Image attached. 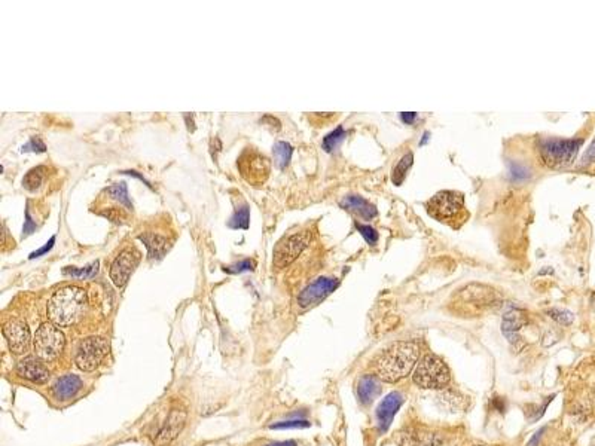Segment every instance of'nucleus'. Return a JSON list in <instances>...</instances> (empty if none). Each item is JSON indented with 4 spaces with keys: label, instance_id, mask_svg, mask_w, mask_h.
Here are the masks:
<instances>
[{
    "label": "nucleus",
    "instance_id": "obj_1",
    "mask_svg": "<svg viewBox=\"0 0 595 446\" xmlns=\"http://www.w3.org/2000/svg\"><path fill=\"white\" fill-rule=\"evenodd\" d=\"M418 357L420 347L417 342H396L377 358V376L384 382H399L411 373Z\"/></svg>",
    "mask_w": 595,
    "mask_h": 446
},
{
    "label": "nucleus",
    "instance_id": "obj_2",
    "mask_svg": "<svg viewBox=\"0 0 595 446\" xmlns=\"http://www.w3.org/2000/svg\"><path fill=\"white\" fill-rule=\"evenodd\" d=\"M88 306L87 291L76 286H67L57 290L48 302L49 320L60 328L72 326L79 322Z\"/></svg>",
    "mask_w": 595,
    "mask_h": 446
},
{
    "label": "nucleus",
    "instance_id": "obj_3",
    "mask_svg": "<svg viewBox=\"0 0 595 446\" xmlns=\"http://www.w3.org/2000/svg\"><path fill=\"white\" fill-rule=\"evenodd\" d=\"M412 381L420 389L439 390L445 389L451 381L450 369L438 356L427 354L420 360L412 375Z\"/></svg>",
    "mask_w": 595,
    "mask_h": 446
},
{
    "label": "nucleus",
    "instance_id": "obj_4",
    "mask_svg": "<svg viewBox=\"0 0 595 446\" xmlns=\"http://www.w3.org/2000/svg\"><path fill=\"white\" fill-rule=\"evenodd\" d=\"M427 211L439 222L451 223L453 220L464 222V196L455 191L438 192L427 202Z\"/></svg>",
    "mask_w": 595,
    "mask_h": 446
},
{
    "label": "nucleus",
    "instance_id": "obj_5",
    "mask_svg": "<svg viewBox=\"0 0 595 446\" xmlns=\"http://www.w3.org/2000/svg\"><path fill=\"white\" fill-rule=\"evenodd\" d=\"M581 144V140H542L539 144V155L543 164L550 168L566 167L572 164Z\"/></svg>",
    "mask_w": 595,
    "mask_h": 446
},
{
    "label": "nucleus",
    "instance_id": "obj_6",
    "mask_svg": "<svg viewBox=\"0 0 595 446\" xmlns=\"http://www.w3.org/2000/svg\"><path fill=\"white\" fill-rule=\"evenodd\" d=\"M64 334L54 323H42L34 334V351L42 360H54L64 350Z\"/></svg>",
    "mask_w": 595,
    "mask_h": 446
},
{
    "label": "nucleus",
    "instance_id": "obj_7",
    "mask_svg": "<svg viewBox=\"0 0 595 446\" xmlns=\"http://www.w3.org/2000/svg\"><path fill=\"white\" fill-rule=\"evenodd\" d=\"M309 241H312V234H309L308 231L284 237L274 248V253H273L274 267L279 270L289 267V265L305 250Z\"/></svg>",
    "mask_w": 595,
    "mask_h": 446
},
{
    "label": "nucleus",
    "instance_id": "obj_8",
    "mask_svg": "<svg viewBox=\"0 0 595 446\" xmlns=\"http://www.w3.org/2000/svg\"><path fill=\"white\" fill-rule=\"evenodd\" d=\"M109 351V344L105 338L90 337L84 339L76 351V365L81 371L91 372L97 369Z\"/></svg>",
    "mask_w": 595,
    "mask_h": 446
},
{
    "label": "nucleus",
    "instance_id": "obj_9",
    "mask_svg": "<svg viewBox=\"0 0 595 446\" xmlns=\"http://www.w3.org/2000/svg\"><path fill=\"white\" fill-rule=\"evenodd\" d=\"M237 167L240 170L241 176H243V179L247 180L250 185L264 183L270 173V161L252 148H247L243 153H241V157L238 158L237 162Z\"/></svg>",
    "mask_w": 595,
    "mask_h": 446
},
{
    "label": "nucleus",
    "instance_id": "obj_10",
    "mask_svg": "<svg viewBox=\"0 0 595 446\" xmlns=\"http://www.w3.org/2000/svg\"><path fill=\"white\" fill-rule=\"evenodd\" d=\"M139 262H140L139 250H136L134 247L124 248V250L115 257V261L110 265V280L114 281V285L116 287L125 286V283L131 277V274L137 268Z\"/></svg>",
    "mask_w": 595,
    "mask_h": 446
},
{
    "label": "nucleus",
    "instance_id": "obj_11",
    "mask_svg": "<svg viewBox=\"0 0 595 446\" xmlns=\"http://www.w3.org/2000/svg\"><path fill=\"white\" fill-rule=\"evenodd\" d=\"M338 285L340 281L336 278L318 277L316 281L312 283V285H308L303 291H301L298 296V305L307 310L309 306L320 304L323 299H326L336 287H338Z\"/></svg>",
    "mask_w": 595,
    "mask_h": 446
},
{
    "label": "nucleus",
    "instance_id": "obj_12",
    "mask_svg": "<svg viewBox=\"0 0 595 446\" xmlns=\"http://www.w3.org/2000/svg\"><path fill=\"white\" fill-rule=\"evenodd\" d=\"M3 334L11 351L15 354H23L30 344L29 326L23 319H11L3 326Z\"/></svg>",
    "mask_w": 595,
    "mask_h": 446
},
{
    "label": "nucleus",
    "instance_id": "obj_13",
    "mask_svg": "<svg viewBox=\"0 0 595 446\" xmlns=\"http://www.w3.org/2000/svg\"><path fill=\"white\" fill-rule=\"evenodd\" d=\"M398 442L401 446H439L442 441L439 433L433 430L426 427H414L401 432Z\"/></svg>",
    "mask_w": 595,
    "mask_h": 446
},
{
    "label": "nucleus",
    "instance_id": "obj_14",
    "mask_svg": "<svg viewBox=\"0 0 595 446\" xmlns=\"http://www.w3.org/2000/svg\"><path fill=\"white\" fill-rule=\"evenodd\" d=\"M403 403V397L399 391H393L389 396H385L384 400L379 403L377 408V423L381 432H385L393 423L394 415L398 414Z\"/></svg>",
    "mask_w": 595,
    "mask_h": 446
},
{
    "label": "nucleus",
    "instance_id": "obj_15",
    "mask_svg": "<svg viewBox=\"0 0 595 446\" xmlns=\"http://www.w3.org/2000/svg\"><path fill=\"white\" fill-rule=\"evenodd\" d=\"M16 372L23 378L36 384H45L49 380L48 367L36 357H25L16 366Z\"/></svg>",
    "mask_w": 595,
    "mask_h": 446
},
{
    "label": "nucleus",
    "instance_id": "obj_16",
    "mask_svg": "<svg viewBox=\"0 0 595 446\" xmlns=\"http://www.w3.org/2000/svg\"><path fill=\"white\" fill-rule=\"evenodd\" d=\"M186 418L188 414L186 410L183 409H173L170 412L166 424L161 428L160 432V442L161 443H168L171 441H175L176 437L179 436V433L183 430V427L186 424Z\"/></svg>",
    "mask_w": 595,
    "mask_h": 446
},
{
    "label": "nucleus",
    "instance_id": "obj_17",
    "mask_svg": "<svg viewBox=\"0 0 595 446\" xmlns=\"http://www.w3.org/2000/svg\"><path fill=\"white\" fill-rule=\"evenodd\" d=\"M81 389H82V381L79 376L66 375L55 381V384L53 385V393L57 399L67 400L75 397Z\"/></svg>",
    "mask_w": 595,
    "mask_h": 446
},
{
    "label": "nucleus",
    "instance_id": "obj_18",
    "mask_svg": "<svg viewBox=\"0 0 595 446\" xmlns=\"http://www.w3.org/2000/svg\"><path fill=\"white\" fill-rule=\"evenodd\" d=\"M341 205L346 210L356 213L362 219H372L377 216V210L370 202L357 195H349L341 201Z\"/></svg>",
    "mask_w": 595,
    "mask_h": 446
},
{
    "label": "nucleus",
    "instance_id": "obj_19",
    "mask_svg": "<svg viewBox=\"0 0 595 446\" xmlns=\"http://www.w3.org/2000/svg\"><path fill=\"white\" fill-rule=\"evenodd\" d=\"M379 391H381V380L377 375H365L359 381L357 396L364 405H368V403L372 402L378 396Z\"/></svg>",
    "mask_w": 595,
    "mask_h": 446
},
{
    "label": "nucleus",
    "instance_id": "obj_20",
    "mask_svg": "<svg viewBox=\"0 0 595 446\" xmlns=\"http://www.w3.org/2000/svg\"><path fill=\"white\" fill-rule=\"evenodd\" d=\"M139 239H140V241H143V244L146 246V248H148V253H149V256L152 257V259H153V257H155V259H160V257H162L164 254H166L167 248H168L167 238L166 237H161L158 234H152V233L140 234Z\"/></svg>",
    "mask_w": 595,
    "mask_h": 446
},
{
    "label": "nucleus",
    "instance_id": "obj_21",
    "mask_svg": "<svg viewBox=\"0 0 595 446\" xmlns=\"http://www.w3.org/2000/svg\"><path fill=\"white\" fill-rule=\"evenodd\" d=\"M438 402L441 403V406L444 409L451 410V412H455V410H460L466 406V397L461 396L460 393L457 391H442L438 394Z\"/></svg>",
    "mask_w": 595,
    "mask_h": 446
},
{
    "label": "nucleus",
    "instance_id": "obj_22",
    "mask_svg": "<svg viewBox=\"0 0 595 446\" xmlns=\"http://www.w3.org/2000/svg\"><path fill=\"white\" fill-rule=\"evenodd\" d=\"M45 171H47L45 167H36V168H31V170L29 171V173L25 174L24 179H23V186H24V189H27V191H30V192L38 191L39 187L42 186V183H44Z\"/></svg>",
    "mask_w": 595,
    "mask_h": 446
},
{
    "label": "nucleus",
    "instance_id": "obj_23",
    "mask_svg": "<svg viewBox=\"0 0 595 446\" xmlns=\"http://www.w3.org/2000/svg\"><path fill=\"white\" fill-rule=\"evenodd\" d=\"M273 152H274V159H275V164H277V167L281 170L286 168L290 158H292V152H293L292 146L286 142H277L274 144Z\"/></svg>",
    "mask_w": 595,
    "mask_h": 446
},
{
    "label": "nucleus",
    "instance_id": "obj_24",
    "mask_svg": "<svg viewBox=\"0 0 595 446\" xmlns=\"http://www.w3.org/2000/svg\"><path fill=\"white\" fill-rule=\"evenodd\" d=\"M412 159H414V157H412V153L409 152V153H407V155H403L401 158V161L398 162V164L394 166L393 174H392V180H393V183L396 186H399L403 182V180H405V177H407L408 170L412 166Z\"/></svg>",
    "mask_w": 595,
    "mask_h": 446
},
{
    "label": "nucleus",
    "instance_id": "obj_25",
    "mask_svg": "<svg viewBox=\"0 0 595 446\" xmlns=\"http://www.w3.org/2000/svg\"><path fill=\"white\" fill-rule=\"evenodd\" d=\"M106 194L109 195V198L115 200L119 204L125 205V207L128 210L133 209V204H131L130 198H128V191H127V185L125 183H118V185L110 186L109 189H106Z\"/></svg>",
    "mask_w": 595,
    "mask_h": 446
},
{
    "label": "nucleus",
    "instance_id": "obj_26",
    "mask_svg": "<svg viewBox=\"0 0 595 446\" xmlns=\"http://www.w3.org/2000/svg\"><path fill=\"white\" fill-rule=\"evenodd\" d=\"M250 223V209L249 205L244 204L243 207L236 210L232 214V218L228 222V226L232 229H247Z\"/></svg>",
    "mask_w": 595,
    "mask_h": 446
},
{
    "label": "nucleus",
    "instance_id": "obj_27",
    "mask_svg": "<svg viewBox=\"0 0 595 446\" xmlns=\"http://www.w3.org/2000/svg\"><path fill=\"white\" fill-rule=\"evenodd\" d=\"M63 272L67 274V276L75 277V278L90 280V278H92V277H96V276H97V272H99V262L96 261V262H92V263L87 265V267H85V268H79V270H75V268H72V270H71V268H66Z\"/></svg>",
    "mask_w": 595,
    "mask_h": 446
},
{
    "label": "nucleus",
    "instance_id": "obj_28",
    "mask_svg": "<svg viewBox=\"0 0 595 446\" xmlns=\"http://www.w3.org/2000/svg\"><path fill=\"white\" fill-rule=\"evenodd\" d=\"M346 139V131H344L342 127H338L336 130H333L332 133L327 134L323 139V149L326 152H332L335 150L338 146L341 144V142Z\"/></svg>",
    "mask_w": 595,
    "mask_h": 446
},
{
    "label": "nucleus",
    "instance_id": "obj_29",
    "mask_svg": "<svg viewBox=\"0 0 595 446\" xmlns=\"http://www.w3.org/2000/svg\"><path fill=\"white\" fill-rule=\"evenodd\" d=\"M47 150V146H45V143L42 142V139L40 137H31V139L25 143L23 148H21V152L24 153V152H34V153H44Z\"/></svg>",
    "mask_w": 595,
    "mask_h": 446
},
{
    "label": "nucleus",
    "instance_id": "obj_30",
    "mask_svg": "<svg viewBox=\"0 0 595 446\" xmlns=\"http://www.w3.org/2000/svg\"><path fill=\"white\" fill-rule=\"evenodd\" d=\"M356 228L359 229V233L364 235V238L368 241V244L374 246L378 241V233L369 225H362V223H356Z\"/></svg>",
    "mask_w": 595,
    "mask_h": 446
},
{
    "label": "nucleus",
    "instance_id": "obj_31",
    "mask_svg": "<svg viewBox=\"0 0 595 446\" xmlns=\"http://www.w3.org/2000/svg\"><path fill=\"white\" fill-rule=\"evenodd\" d=\"M253 268H255V262L250 261V259H244V261H240L234 265H229V267L225 268V271L229 274H241V272H246V271H253Z\"/></svg>",
    "mask_w": 595,
    "mask_h": 446
},
{
    "label": "nucleus",
    "instance_id": "obj_32",
    "mask_svg": "<svg viewBox=\"0 0 595 446\" xmlns=\"http://www.w3.org/2000/svg\"><path fill=\"white\" fill-rule=\"evenodd\" d=\"M309 423L307 421H283L279 424H273L271 428H275V430H279V428H301V427H308Z\"/></svg>",
    "mask_w": 595,
    "mask_h": 446
},
{
    "label": "nucleus",
    "instance_id": "obj_33",
    "mask_svg": "<svg viewBox=\"0 0 595 446\" xmlns=\"http://www.w3.org/2000/svg\"><path fill=\"white\" fill-rule=\"evenodd\" d=\"M34 229H36V223L33 222V219L30 216V210L27 209V211H25V222H24V228H23V238L30 235Z\"/></svg>",
    "mask_w": 595,
    "mask_h": 446
},
{
    "label": "nucleus",
    "instance_id": "obj_34",
    "mask_svg": "<svg viewBox=\"0 0 595 446\" xmlns=\"http://www.w3.org/2000/svg\"><path fill=\"white\" fill-rule=\"evenodd\" d=\"M594 161H595V139L591 143L588 150L585 152V155L582 158V166H588V164H591V162H594Z\"/></svg>",
    "mask_w": 595,
    "mask_h": 446
},
{
    "label": "nucleus",
    "instance_id": "obj_35",
    "mask_svg": "<svg viewBox=\"0 0 595 446\" xmlns=\"http://www.w3.org/2000/svg\"><path fill=\"white\" fill-rule=\"evenodd\" d=\"M54 243H55V237H53L49 239V241L42 247V248H39V250H36V252H33L31 254H30V259H34V257H39V256H42V254H45V253H48L51 248L54 247Z\"/></svg>",
    "mask_w": 595,
    "mask_h": 446
},
{
    "label": "nucleus",
    "instance_id": "obj_36",
    "mask_svg": "<svg viewBox=\"0 0 595 446\" xmlns=\"http://www.w3.org/2000/svg\"><path fill=\"white\" fill-rule=\"evenodd\" d=\"M268 446H298V443L295 441H286V442H274L270 443Z\"/></svg>",
    "mask_w": 595,
    "mask_h": 446
},
{
    "label": "nucleus",
    "instance_id": "obj_37",
    "mask_svg": "<svg viewBox=\"0 0 595 446\" xmlns=\"http://www.w3.org/2000/svg\"><path fill=\"white\" fill-rule=\"evenodd\" d=\"M417 118V115L416 114H402V119H403V122H407V124H411L414 119Z\"/></svg>",
    "mask_w": 595,
    "mask_h": 446
},
{
    "label": "nucleus",
    "instance_id": "obj_38",
    "mask_svg": "<svg viewBox=\"0 0 595 446\" xmlns=\"http://www.w3.org/2000/svg\"><path fill=\"white\" fill-rule=\"evenodd\" d=\"M591 446H595V437L592 439V442H591Z\"/></svg>",
    "mask_w": 595,
    "mask_h": 446
},
{
    "label": "nucleus",
    "instance_id": "obj_39",
    "mask_svg": "<svg viewBox=\"0 0 595 446\" xmlns=\"http://www.w3.org/2000/svg\"><path fill=\"white\" fill-rule=\"evenodd\" d=\"M477 446H484V445H477Z\"/></svg>",
    "mask_w": 595,
    "mask_h": 446
}]
</instances>
